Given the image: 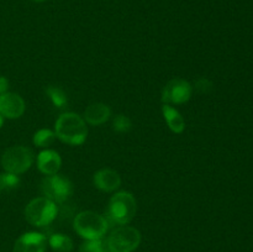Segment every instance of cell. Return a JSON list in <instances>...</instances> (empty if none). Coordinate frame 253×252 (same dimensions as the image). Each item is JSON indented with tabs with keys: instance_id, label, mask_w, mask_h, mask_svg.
I'll use <instances>...</instances> for the list:
<instances>
[{
	"instance_id": "obj_3",
	"label": "cell",
	"mask_w": 253,
	"mask_h": 252,
	"mask_svg": "<svg viewBox=\"0 0 253 252\" xmlns=\"http://www.w3.org/2000/svg\"><path fill=\"white\" fill-rule=\"evenodd\" d=\"M73 229L77 234L85 240L103 239L109 230L105 216L91 210L78 212L73 220Z\"/></svg>"
},
{
	"instance_id": "obj_24",
	"label": "cell",
	"mask_w": 253,
	"mask_h": 252,
	"mask_svg": "<svg viewBox=\"0 0 253 252\" xmlns=\"http://www.w3.org/2000/svg\"><path fill=\"white\" fill-rule=\"evenodd\" d=\"M32 1H35V2H43V1H46V0H32Z\"/></svg>"
},
{
	"instance_id": "obj_7",
	"label": "cell",
	"mask_w": 253,
	"mask_h": 252,
	"mask_svg": "<svg viewBox=\"0 0 253 252\" xmlns=\"http://www.w3.org/2000/svg\"><path fill=\"white\" fill-rule=\"evenodd\" d=\"M41 192L43 197L48 198L52 202L62 203L67 202L73 194V184L67 177L61 174L46 175L41 183Z\"/></svg>"
},
{
	"instance_id": "obj_2",
	"label": "cell",
	"mask_w": 253,
	"mask_h": 252,
	"mask_svg": "<svg viewBox=\"0 0 253 252\" xmlns=\"http://www.w3.org/2000/svg\"><path fill=\"white\" fill-rule=\"evenodd\" d=\"M137 211V202L132 193L121 190L115 193L109 200L106 220L109 225H128Z\"/></svg>"
},
{
	"instance_id": "obj_19",
	"label": "cell",
	"mask_w": 253,
	"mask_h": 252,
	"mask_svg": "<svg viewBox=\"0 0 253 252\" xmlns=\"http://www.w3.org/2000/svg\"><path fill=\"white\" fill-rule=\"evenodd\" d=\"M20 178L17 174H12V173L5 172L0 174V193L4 190L15 189L19 187Z\"/></svg>"
},
{
	"instance_id": "obj_12",
	"label": "cell",
	"mask_w": 253,
	"mask_h": 252,
	"mask_svg": "<svg viewBox=\"0 0 253 252\" xmlns=\"http://www.w3.org/2000/svg\"><path fill=\"white\" fill-rule=\"evenodd\" d=\"M62 158L54 150L44 148L37 155V168L44 175L57 174L61 169Z\"/></svg>"
},
{
	"instance_id": "obj_14",
	"label": "cell",
	"mask_w": 253,
	"mask_h": 252,
	"mask_svg": "<svg viewBox=\"0 0 253 252\" xmlns=\"http://www.w3.org/2000/svg\"><path fill=\"white\" fill-rule=\"evenodd\" d=\"M162 114L169 130L174 133H182L185 130V120L182 114L172 105L163 104Z\"/></svg>"
},
{
	"instance_id": "obj_22",
	"label": "cell",
	"mask_w": 253,
	"mask_h": 252,
	"mask_svg": "<svg viewBox=\"0 0 253 252\" xmlns=\"http://www.w3.org/2000/svg\"><path fill=\"white\" fill-rule=\"evenodd\" d=\"M7 89H9V81L4 76H0V95L6 93Z\"/></svg>"
},
{
	"instance_id": "obj_13",
	"label": "cell",
	"mask_w": 253,
	"mask_h": 252,
	"mask_svg": "<svg viewBox=\"0 0 253 252\" xmlns=\"http://www.w3.org/2000/svg\"><path fill=\"white\" fill-rule=\"evenodd\" d=\"M110 106L104 103H93L86 106L84 110L83 119L86 124L91 126H100L110 119Z\"/></svg>"
},
{
	"instance_id": "obj_9",
	"label": "cell",
	"mask_w": 253,
	"mask_h": 252,
	"mask_svg": "<svg viewBox=\"0 0 253 252\" xmlns=\"http://www.w3.org/2000/svg\"><path fill=\"white\" fill-rule=\"evenodd\" d=\"M47 245L48 239L41 232H25L15 241L12 252H46Z\"/></svg>"
},
{
	"instance_id": "obj_6",
	"label": "cell",
	"mask_w": 253,
	"mask_h": 252,
	"mask_svg": "<svg viewBox=\"0 0 253 252\" xmlns=\"http://www.w3.org/2000/svg\"><path fill=\"white\" fill-rule=\"evenodd\" d=\"M140 244L141 232L128 225L115 227L106 239V246L110 252H133Z\"/></svg>"
},
{
	"instance_id": "obj_23",
	"label": "cell",
	"mask_w": 253,
	"mask_h": 252,
	"mask_svg": "<svg viewBox=\"0 0 253 252\" xmlns=\"http://www.w3.org/2000/svg\"><path fill=\"white\" fill-rule=\"evenodd\" d=\"M2 125H4V118H2V116L0 115V128H1Z\"/></svg>"
},
{
	"instance_id": "obj_15",
	"label": "cell",
	"mask_w": 253,
	"mask_h": 252,
	"mask_svg": "<svg viewBox=\"0 0 253 252\" xmlns=\"http://www.w3.org/2000/svg\"><path fill=\"white\" fill-rule=\"evenodd\" d=\"M48 245L56 252H71L73 250V240L64 234H53L48 237Z\"/></svg>"
},
{
	"instance_id": "obj_18",
	"label": "cell",
	"mask_w": 253,
	"mask_h": 252,
	"mask_svg": "<svg viewBox=\"0 0 253 252\" xmlns=\"http://www.w3.org/2000/svg\"><path fill=\"white\" fill-rule=\"evenodd\" d=\"M79 252H110L106 242L101 239L99 240H85L79 247Z\"/></svg>"
},
{
	"instance_id": "obj_17",
	"label": "cell",
	"mask_w": 253,
	"mask_h": 252,
	"mask_svg": "<svg viewBox=\"0 0 253 252\" xmlns=\"http://www.w3.org/2000/svg\"><path fill=\"white\" fill-rule=\"evenodd\" d=\"M46 94L49 98L51 103L53 104L56 108L63 109L64 106L68 103V99H67V94L64 93L63 89H61L59 86L56 85H49L47 86Z\"/></svg>"
},
{
	"instance_id": "obj_21",
	"label": "cell",
	"mask_w": 253,
	"mask_h": 252,
	"mask_svg": "<svg viewBox=\"0 0 253 252\" xmlns=\"http://www.w3.org/2000/svg\"><path fill=\"white\" fill-rule=\"evenodd\" d=\"M193 89H195L199 94H209L214 89V84H212V82L210 79L203 77V78H199L195 81Z\"/></svg>"
},
{
	"instance_id": "obj_8",
	"label": "cell",
	"mask_w": 253,
	"mask_h": 252,
	"mask_svg": "<svg viewBox=\"0 0 253 252\" xmlns=\"http://www.w3.org/2000/svg\"><path fill=\"white\" fill-rule=\"evenodd\" d=\"M193 85L183 78L170 79L162 89L161 100L168 105H180L190 100L193 95Z\"/></svg>"
},
{
	"instance_id": "obj_11",
	"label": "cell",
	"mask_w": 253,
	"mask_h": 252,
	"mask_svg": "<svg viewBox=\"0 0 253 252\" xmlns=\"http://www.w3.org/2000/svg\"><path fill=\"white\" fill-rule=\"evenodd\" d=\"M93 183L95 188L101 192H115L121 185V177L116 170L110 168H103L94 173Z\"/></svg>"
},
{
	"instance_id": "obj_4",
	"label": "cell",
	"mask_w": 253,
	"mask_h": 252,
	"mask_svg": "<svg viewBox=\"0 0 253 252\" xmlns=\"http://www.w3.org/2000/svg\"><path fill=\"white\" fill-rule=\"evenodd\" d=\"M57 204L46 197L32 199L25 208V219L35 227H44L57 216Z\"/></svg>"
},
{
	"instance_id": "obj_20",
	"label": "cell",
	"mask_w": 253,
	"mask_h": 252,
	"mask_svg": "<svg viewBox=\"0 0 253 252\" xmlns=\"http://www.w3.org/2000/svg\"><path fill=\"white\" fill-rule=\"evenodd\" d=\"M131 127H132V121H131V119L128 116L124 115V114H119V115H116L114 118L113 128L116 132H128L131 130Z\"/></svg>"
},
{
	"instance_id": "obj_16",
	"label": "cell",
	"mask_w": 253,
	"mask_h": 252,
	"mask_svg": "<svg viewBox=\"0 0 253 252\" xmlns=\"http://www.w3.org/2000/svg\"><path fill=\"white\" fill-rule=\"evenodd\" d=\"M56 133L54 131L49 130V128H40L36 131L32 138V142L36 147L40 148H48L52 143L56 140Z\"/></svg>"
},
{
	"instance_id": "obj_10",
	"label": "cell",
	"mask_w": 253,
	"mask_h": 252,
	"mask_svg": "<svg viewBox=\"0 0 253 252\" xmlns=\"http://www.w3.org/2000/svg\"><path fill=\"white\" fill-rule=\"evenodd\" d=\"M26 104L16 93L6 91L0 95V115L5 119L15 120L24 115Z\"/></svg>"
},
{
	"instance_id": "obj_5",
	"label": "cell",
	"mask_w": 253,
	"mask_h": 252,
	"mask_svg": "<svg viewBox=\"0 0 253 252\" xmlns=\"http://www.w3.org/2000/svg\"><path fill=\"white\" fill-rule=\"evenodd\" d=\"M34 152L26 146H11L1 156V166L5 172L17 175L27 172L34 165Z\"/></svg>"
},
{
	"instance_id": "obj_1",
	"label": "cell",
	"mask_w": 253,
	"mask_h": 252,
	"mask_svg": "<svg viewBox=\"0 0 253 252\" xmlns=\"http://www.w3.org/2000/svg\"><path fill=\"white\" fill-rule=\"evenodd\" d=\"M56 137L71 146H81L88 137V126L84 119L76 113H63L54 124Z\"/></svg>"
}]
</instances>
